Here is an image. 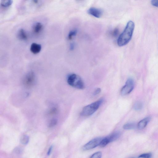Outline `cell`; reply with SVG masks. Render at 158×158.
Listing matches in <instances>:
<instances>
[{"label": "cell", "instance_id": "obj_1", "mask_svg": "<svg viewBox=\"0 0 158 158\" xmlns=\"http://www.w3.org/2000/svg\"><path fill=\"white\" fill-rule=\"evenodd\" d=\"M134 28V22L131 21L128 22L124 31L118 38L117 43L118 46H125L129 42L132 38Z\"/></svg>", "mask_w": 158, "mask_h": 158}, {"label": "cell", "instance_id": "obj_2", "mask_svg": "<svg viewBox=\"0 0 158 158\" xmlns=\"http://www.w3.org/2000/svg\"><path fill=\"white\" fill-rule=\"evenodd\" d=\"M103 99H99L96 101L85 107L82 110L80 114L84 116H90L97 111L101 104L103 103Z\"/></svg>", "mask_w": 158, "mask_h": 158}, {"label": "cell", "instance_id": "obj_3", "mask_svg": "<svg viewBox=\"0 0 158 158\" xmlns=\"http://www.w3.org/2000/svg\"><path fill=\"white\" fill-rule=\"evenodd\" d=\"M67 82L69 85L80 90H83L85 87L84 82L80 76L75 74H71L68 76Z\"/></svg>", "mask_w": 158, "mask_h": 158}, {"label": "cell", "instance_id": "obj_4", "mask_svg": "<svg viewBox=\"0 0 158 158\" xmlns=\"http://www.w3.org/2000/svg\"><path fill=\"white\" fill-rule=\"evenodd\" d=\"M134 87V82L132 79L127 80L125 85L121 89V93L123 96H125L130 93Z\"/></svg>", "mask_w": 158, "mask_h": 158}, {"label": "cell", "instance_id": "obj_5", "mask_svg": "<svg viewBox=\"0 0 158 158\" xmlns=\"http://www.w3.org/2000/svg\"><path fill=\"white\" fill-rule=\"evenodd\" d=\"M103 138L99 137L93 139L83 146V150L84 151L90 150L99 146Z\"/></svg>", "mask_w": 158, "mask_h": 158}, {"label": "cell", "instance_id": "obj_6", "mask_svg": "<svg viewBox=\"0 0 158 158\" xmlns=\"http://www.w3.org/2000/svg\"><path fill=\"white\" fill-rule=\"evenodd\" d=\"M35 82V76L33 72H30L25 76L23 80V83L25 87H32Z\"/></svg>", "mask_w": 158, "mask_h": 158}, {"label": "cell", "instance_id": "obj_7", "mask_svg": "<svg viewBox=\"0 0 158 158\" xmlns=\"http://www.w3.org/2000/svg\"><path fill=\"white\" fill-rule=\"evenodd\" d=\"M88 14L94 17L97 18H99L103 15V12L100 9L91 8L88 11Z\"/></svg>", "mask_w": 158, "mask_h": 158}, {"label": "cell", "instance_id": "obj_8", "mask_svg": "<svg viewBox=\"0 0 158 158\" xmlns=\"http://www.w3.org/2000/svg\"><path fill=\"white\" fill-rule=\"evenodd\" d=\"M42 49V46L40 44L36 43H33L31 45L30 50L32 53L37 54L40 52Z\"/></svg>", "mask_w": 158, "mask_h": 158}, {"label": "cell", "instance_id": "obj_9", "mask_svg": "<svg viewBox=\"0 0 158 158\" xmlns=\"http://www.w3.org/2000/svg\"><path fill=\"white\" fill-rule=\"evenodd\" d=\"M43 29V25L41 23L38 22L35 23L32 27V30L33 33L36 34H38L40 33Z\"/></svg>", "mask_w": 158, "mask_h": 158}, {"label": "cell", "instance_id": "obj_10", "mask_svg": "<svg viewBox=\"0 0 158 158\" xmlns=\"http://www.w3.org/2000/svg\"><path fill=\"white\" fill-rule=\"evenodd\" d=\"M121 134L119 132L116 131L110 135L106 137L109 143L115 141L120 136Z\"/></svg>", "mask_w": 158, "mask_h": 158}, {"label": "cell", "instance_id": "obj_11", "mask_svg": "<svg viewBox=\"0 0 158 158\" xmlns=\"http://www.w3.org/2000/svg\"><path fill=\"white\" fill-rule=\"evenodd\" d=\"M150 117H147L146 118H144V119L141 120L138 123V125H137V127L139 129H142L145 128L147 124L150 121Z\"/></svg>", "mask_w": 158, "mask_h": 158}, {"label": "cell", "instance_id": "obj_12", "mask_svg": "<svg viewBox=\"0 0 158 158\" xmlns=\"http://www.w3.org/2000/svg\"><path fill=\"white\" fill-rule=\"evenodd\" d=\"M17 37L20 40L25 41L28 39V36L25 31L23 29H20L17 33Z\"/></svg>", "mask_w": 158, "mask_h": 158}, {"label": "cell", "instance_id": "obj_13", "mask_svg": "<svg viewBox=\"0 0 158 158\" xmlns=\"http://www.w3.org/2000/svg\"><path fill=\"white\" fill-rule=\"evenodd\" d=\"M13 3V1L11 0H5L1 1V6L4 8H7L11 6Z\"/></svg>", "mask_w": 158, "mask_h": 158}, {"label": "cell", "instance_id": "obj_14", "mask_svg": "<svg viewBox=\"0 0 158 158\" xmlns=\"http://www.w3.org/2000/svg\"><path fill=\"white\" fill-rule=\"evenodd\" d=\"M136 126V124L134 123H130L125 124L123 128L125 129L129 130L134 128Z\"/></svg>", "mask_w": 158, "mask_h": 158}, {"label": "cell", "instance_id": "obj_15", "mask_svg": "<svg viewBox=\"0 0 158 158\" xmlns=\"http://www.w3.org/2000/svg\"><path fill=\"white\" fill-rule=\"evenodd\" d=\"M143 107V104L141 102L138 101L134 105V108L135 110L139 111L141 110Z\"/></svg>", "mask_w": 158, "mask_h": 158}, {"label": "cell", "instance_id": "obj_16", "mask_svg": "<svg viewBox=\"0 0 158 158\" xmlns=\"http://www.w3.org/2000/svg\"><path fill=\"white\" fill-rule=\"evenodd\" d=\"M77 30H74L71 31L69 33L68 38L69 40H71L74 36H75L77 33Z\"/></svg>", "mask_w": 158, "mask_h": 158}, {"label": "cell", "instance_id": "obj_17", "mask_svg": "<svg viewBox=\"0 0 158 158\" xmlns=\"http://www.w3.org/2000/svg\"><path fill=\"white\" fill-rule=\"evenodd\" d=\"M29 141V137L27 136H24L21 137L20 141L22 144L24 145L27 144Z\"/></svg>", "mask_w": 158, "mask_h": 158}, {"label": "cell", "instance_id": "obj_18", "mask_svg": "<svg viewBox=\"0 0 158 158\" xmlns=\"http://www.w3.org/2000/svg\"><path fill=\"white\" fill-rule=\"evenodd\" d=\"M152 154L151 153H146L142 154L139 156V158H151Z\"/></svg>", "mask_w": 158, "mask_h": 158}, {"label": "cell", "instance_id": "obj_19", "mask_svg": "<svg viewBox=\"0 0 158 158\" xmlns=\"http://www.w3.org/2000/svg\"><path fill=\"white\" fill-rule=\"evenodd\" d=\"M102 153L100 152H98L95 153L92 155L90 158H101L102 157Z\"/></svg>", "mask_w": 158, "mask_h": 158}, {"label": "cell", "instance_id": "obj_20", "mask_svg": "<svg viewBox=\"0 0 158 158\" xmlns=\"http://www.w3.org/2000/svg\"><path fill=\"white\" fill-rule=\"evenodd\" d=\"M57 123V121L56 119H52L50 121L49 125V127H50V128H51V127H53L55 126V125H56Z\"/></svg>", "mask_w": 158, "mask_h": 158}, {"label": "cell", "instance_id": "obj_21", "mask_svg": "<svg viewBox=\"0 0 158 158\" xmlns=\"http://www.w3.org/2000/svg\"><path fill=\"white\" fill-rule=\"evenodd\" d=\"M57 112V110L56 108H53L51 109L50 111H49V113L51 114H55Z\"/></svg>", "mask_w": 158, "mask_h": 158}, {"label": "cell", "instance_id": "obj_22", "mask_svg": "<svg viewBox=\"0 0 158 158\" xmlns=\"http://www.w3.org/2000/svg\"><path fill=\"white\" fill-rule=\"evenodd\" d=\"M151 3L153 6L158 7V1L153 0L151 1Z\"/></svg>", "mask_w": 158, "mask_h": 158}, {"label": "cell", "instance_id": "obj_23", "mask_svg": "<svg viewBox=\"0 0 158 158\" xmlns=\"http://www.w3.org/2000/svg\"><path fill=\"white\" fill-rule=\"evenodd\" d=\"M101 89L100 88H98L96 89L94 93V95H96L99 94L101 92Z\"/></svg>", "mask_w": 158, "mask_h": 158}, {"label": "cell", "instance_id": "obj_24", "mask_svg": "<svg viewBox=\"0 0 158 158\" xmlns=\"http://www.w3.org/2000/svg\"><path fill=\"white\" fill-rule=\"evenodd\" d=\"M118 30H117V29H115V30L113 32V35L114 36H116L117 35V34H118Z\"/></svg>", "mask_w": 158, "mask_h": 158}, {"label": "cell", "instance_id": "obj_25", "mask_svg": "<svg viewBox=\"0 0 158 158\" xmlns=\"http://www.w3.org/2000/svg\"><path fill=\"white\" fill-rule=\"evenodd\" d=\"M52 146H51L49 148V150H48V151L47 153L48 155L49 156V155H50L51 152V151L52 150Z\"/></svg>", "mask_w": 158, "mask_h": 158}, {"label": "cell", "instance_id": "obj_26", "mask_svg": "<svg viewBox=\"0 0 158 158\" xmlns=\"http://www.w3.org/2000/svg\"><path fill=\"white\" fill-rule=\"evenodd\" d=\"M70 49L73 50L74 49V44H71V45H70Z\"/></svg>", "mask_w": 158, "mask_h": 158}, {"label": "cell", "instance_id": "obj_27", "mask_svg": "<svg viewBox=\"0 0 158 158\" xmlns=\"http://www.w3.org/2000/svg\"><path fill=\"white\" fill-rule=\"evenodd\" d=\"M33 2L35 4H37L38 3V1H33Z\"/></svg>", "mask_w": 158, "mask_h": 158}]
</instances>
